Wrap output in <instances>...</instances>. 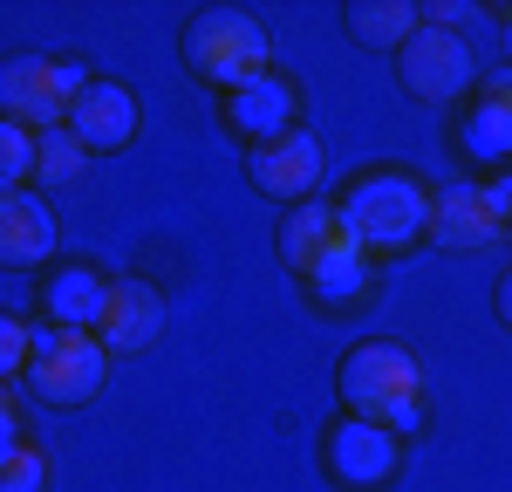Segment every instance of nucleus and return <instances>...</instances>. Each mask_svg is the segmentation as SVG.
<instances>
[{
    "instance_id": "nucleus-16",
    "label": "nucleus",
    "mask_w": 512,
    "mask_h": 492,
    "mask_svg": "<svg viewBox=\"0 0 512 492\" xmlns=\"http://www.w3.org/2000/svg\"><path fill=\"white\" fill-rule=\"evenodd\" d=\"M335 233H342V226H335V205L301 199L287 219H280V253H287V267H294V274H308V267H315V253L335 240Z\"/></svg>"
},
{
    "instance_id": "nucleus-6",
    "label": "nucleus",
    "mask_w": 512,
    "mask_h": 492,
    "mask_svg": "<svg viewBox=\"0 0 512 492\" xmlns=\"http://www.w3.org/2000/svg\"><path fill=\"white\" fill-rule=\"evenodd\" d=\"M396 69H403V89H410V96L451 103V96H465V82H472V48H465L458 28H424V21H417V35L396 48Z\"/></svg>"
},
{
    "instance_id": "nucleus-4",
    "label": "nucleus",
    "mask_w": 512,
    "mask_h": 492,
    "mask_svg": "<svg viewBox=\"0 0 512 492\" xmlns=\"http://www.w3.org/2000/svg\"><path fill=\"white\" fill-rule=\"evenodd\" d=\"M82 69L76 62H55V55H14L0 62V117L21 123V130H62L69 103L82 96Z\"/></svg>"
},
{
    "instance_id": "nucleus-10",
    "label": "nucleus",
    "mask_w": 512,
    "mask_h": 492,
    "mask_svg": "<svg viewBox=\"0 0 512 492\" xmlns=\"http://www.w3.org/2000/svg\"><path fill=\"white\" fill-rule=\"evenodd\" d=\"M164 328V294L144 281H110V308H103V328H96V342L123 356V349H144V342H158Z\"/></svg>"
},
{
    "instance_id": "nucleus-21",
    "label": "nucleus",
    "mask_w": 512,
    "mask_h": 492,
    "mask_svg": "<svg viewBox=\"0 0 512 492\" xmlns=\"http://www.w3.org/2000/svg\"><path fill=\"white\" fill-rule=\"evenodd\" d=\"M41 479H48V451L21 445L14 458H0V492H41Z\"/></svg>"
},
{
    "instance_id": "nucleus-26",
    "label": "nucleus",
    "mask_w": 512,
    "mask_h": 492,
    "mask_svg": "<svg viewBox=\"0 0 512 492\" xmlns=\"http://www.w3.org/2000/svg\"><path fill=\"white\" fill-rule=\"evenodd\" d=\"M485 96H499V103L512 110V62H506V69H492V76H485Z\"/></svg>"
},
{
    "instance_id": "nucleus-9",
    "label": "nucleus",
    "mask_w": 512,
    "mask_h": 492,
    "mask_svg": "<svg viewBox=\"0 0 512 492\" xmlns=\"http://www.w3.org/2000/svg\"><path fill=\"white\" fill-rule=\"evenodd\" d=\"M321 164H328V158H321V137H315V130H287V137H274V144H260L246 171H253V185H260V192L301 205L321 185Z\"/></svg>"
},
{
    "instance_id": "nucleus-25",
    "label": "nucleus",
    "mask_w": 512,
    "mask_h": 492,
    "mask_svg": "<svg viewBox=\"0 0 512 492\" xmlns=\"http://www.w3.org/2000/svg\"><path fill=\"white\" fill-rule=\"evenodd\" d=\"M451 21H472V7H465V0H437V7H424V28H451Z\"/></svg>"
},
{
    "instance_id": "nucleus-12",
    "label": "nucleus",
    "mask_w": 512,
    "mask_h": 492,
    "mask_svg": "<svg viewBox=\"0 0 512 492\" xmlns=\"http://www.w3.org/2000/svg\"><path fill=\"white\" fill-rule=\"evenodd\" d=\"M506 233L485 205V185H444L431 192V240L437 246H492Z\"/></svg>"
},
{
    "instance_id": "nucleus-3",
    "label": "nucleus",
    "mask_w": 512,
    "mask_h": 492,
    "mask_svg": "<svg viewBox=\"0 0 512 492\" xmlns=\"http://www.w3.org/2000/svg\"><path fill=\"white\" fill-rule=\"evenodd\" d=\"M185 62H192V76L219 82V89L233 96V89L267 76L274 35H267L246 7H198L192 21H185Z\"/></svg>"
},
{
    "instance_id": "nucleus-19",
    "label": "nucleus",
    "mask_w": 512,
    "mask_h": 492,
    "mask_svg": "<svg viewBox=\"0 0 512 492\" xmlns=\"http://www.w3.org/2000/svg\"><path fill=\"white\" fill-rule=\"evenodd\" d=\"M82 164H89V151L76 144V130H41V137H35V178H41V192H48V185H76Z\"/></svg>"
},
{
    "instance_id": "nucleus-29",
    "label": "nucleus",
    "mask_w": 512,
    "mask_h": 492,
    "mask_svg": "<svg viewBox=\"0 0 512 492\" xmlns=\"http://www.w3.org/2000/svg\"><path fill=\"white\" fill-rule=\"evenodd\" d=\"M506 240H512V226H506Z\"/></svg>"
},
{
    "instance_id": "nucleus-18",
    "label": "nucleus",
    "mask_w": 512,
    "mask_h": 492,
    "mask_svg": "<svg viewBox=\"0 0 512 492\" xmlns=\"http://www.w3.org/2000/svg\"><path fill=\"white\" fill-rule=\"evenodd\" d=\"M417 21H424V14H417L410 0H376V7L362 0V7H349V28H355L362 48H403V41L417 35Z\"/></svg>"
},
{
    "instance_id": "nucleus-11",
    "label": "nucleus",
    "mask_w": 512,
    "mask_h": 492,
    "mask_svg": "<svg viewBox=\"0 0 512 492\" xmlns=\"http://www.w3.org/2000/svg\"><path fill=\"white\" fill-rule=\"evenodd\" d=\"M55 253V212L35 192H0V267H41Z\"/></svg>"
},
{
    "instance_id": "nucleus-13",
    "label": "nucleus",
    "mask_w": 512,
    "mask_h": 492,
    "mask_svg": "<svg viewBox=\"0 0 512 492\" xmlns=\"http://www.w3.org/2000/svg\"><path fill=\"white\" fill-rule=\"evenodd\" d=\"M41 301H48V322L55 328L96 335V328H103V308H110V281H103L96 267H55Z\"/></svg>"
},
{
    "instance_id": "nucleus-14",
    "label": "nucleus",
    "mask_w": 512,
    "mask_h": 492,
    "mask_svg": "<svg viewBox=\"0 0 512 492\" xmlns=\"http://www.w3.org/2000/svg\"><path fill=\"white\" fill-rule=\"evenodd\" d=\"M226 117H233L239 137H267V144H274V137L294 130V82L267 69L260 82H246V89L226 96Z\"/></svg>"
},
{
    "instance_id": "nucleus-2",
    "label": "nucleus",
    "mask_w": 512,
    "mask_h": 492,
    "mask_svg": "<svg viewBox=\"0 0 512 492\" xmlns=\"http://www.w3.org/2000/svg\"><path fill=\"white\" fill-rule=\"evenodd\" d=\"M342 404L349 417H369V424H390L396 438L403 431H417V417H424V369L417 356L403 349V342H355L349 356H342Z\"/></svg>"
},
{
    "instance_id": "nucleus-15",
    "label": "nucleus",
    "mask_w": 512,
    "mask_h": 492,
    "mask_svg": "<svg viewBox=\"0 0 512 492\" xmlns=\"http://www.w3.org/2000/svg\"><path fill=\"white\" fill-rule=\"evenodd\" d=\"M308 287H315L328 308H342V301H355L362 287H369V253L349 240V233H335V240L315 253V267H308Z\"/></svg>"
},
{
    "instance_id": "nucleus-5",
    "label": "nucleus",
    "mask_w": 512,
    "mask_h": 492,
    "mask_svg": "<svg viewBox=\"0 0 512 492\" xmlns=\"http://www.w3.org/2000/svg\"><path fill=\"white\" fill-rule=\"evenodd\" d=\"M110 376V349L96 335L76 328H35V349H28V383H35L48 404H89Z\"/></svg>"
},
{
    "instance_id": "nucleus-23",
    "label": "nucleus",
    "mask_w": 512,
    "mask_h": 492,
    "mask_svg": "<svg viewBox=\"0 0 512 492\" xmlns=\"http://www.w3.org/2000/svg\"><path fill=\"white\" fill-rule=\"evenodd\" d=\"M485 205H492V219H499V226H512V171H499V178L485 185Z\"/></svg>"
},
{
    "instance_id": "nucleus-1",
    "label": "nucleus",
    "mask_w": 512,
    "mask_h": 492,
    "mask_svg": "<svg viewBox=\"0 0 512 492\" xmlns=\"http://www.w3.org/2000/svg\"><path fill=\"white\" fill-rule=\"evenodd\" d=\"M335 226L362 253H403V246H417L431 233V192L410 171H369V178H355L342 192Z\"/></svg>"
},
{
    "instance_id": "nucleus-8",
    "label": "nucleus",
    "mask_w": 512,
    "mask_h": 492,
    "mask_svg": "<svg viewBox=\"0 0 512 492\" xmlns=\"http://www.w3.org/2000/svg\"><path fill=\"white\" fill-rule=\"evenodd\" d=\"M69 130H76L82 151H123V144L137 137V96H130L123 82L89 76L82 96L69 103Z\"/></svg>"
},
{
    "instance_id": "nucleus-20",
    "label": "nucleus",
    "mask_w": 512,
    "mask_h": 492,
    "mask_svg": "<svg viewBox=\"0 0 512 492\" xmlns=\"http://www.w3.org/2000/svg\"><path fill=\"white\" fill-rule=\"evenodd\" d=\"M35 178V130L0 117V192H21Z\"/></svg>"
},
{
    "instance_id": "nucleus-24",
    "label": "nucleus",
    "mask_w": 512,
    "mask_h": 492,
    "mask_svg": "<svg viewBox=\"0 0 512 492\" xmlns=\"http://www.w3.org/2000/svg\"><path fill=\"white\" fill-rule=\"evenodd\" d=\"M14 451H21V417H14L7 390H0V458H14Z\"/></svg>"
},
{
    "instance_id": "nucleus-17",
    "label": "nucleus",
    "mask_w": 512,
    "mask_h": 492,
    "mask_svg": "<svg viewBox=\"0 0 512 492\" xmlns=\"http://www.w3.org/2000/svg\"><path fill=\"white\" fill-rule=\"evenodd\" d=\"M458 144H465V158H478V164H506L512 158V110L499 96H478V110L465 117Z\"/></svg>"
},
{
    "instance_id": "nucleus-7",
    "label": "nucleus",
    "mask_w": 512,
    "mask_h": 492,
    "mask_svg": "<svg viewBox=\"0 0 512 492\" xmlns=\"http://www.w3.org/2000/svg\"><path fill=\"white\" fill-rule=\"evenodd\" d=\"M328 465L335 479L355 492H376L396 479V431L390 424H369V417H342L328 431Z\"/></svg>"
},
{
    "instance_id": "nucleus-22",
    "label": "nucleus",
    "mask_w": 512,
    "mask_h": 492,
    "mask_svg": "<svg viewBox=\"0 0 512 492\" xmlns=\"http://www.w3.org/2000/svg\"><path fill=\"white\" fill-rule=\"evenodd\" d=\"M28 349H35V328L21 322V315H0V383L14 369H28Z\"/></svg>"
},
{
    "instance_id": "nucleus-28",
    "label": "nucleus",
    "mask_w": 512,
    "mask_h": 492,
    "mask_svg": "<svg viewBox=\"0 0 512 492\" xmlns=\"http://www.w3.org/2000/svg\"><path fill=\"white\" fill-rule=\"evenodd\" d=\"M506 55H512V14H506Z\"/></svg>"
},
{
    "instance_id": "nucleus-27",
    "label": "nucleus",
    "mask_w": 512,
    "mask_h": 492,
    "mask_svg": "<svg viewBox=\"0 0 512 492\" xmlns=\"http://www.w3.org/2000/svg\"><path fill=\"white\" fill-rule=\"evenodd\" d=\"M492 301H499V322L512 328V274H506V281H499V294H492Z\"/></svg>"
}]
</instances>
